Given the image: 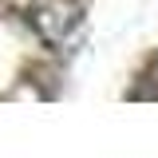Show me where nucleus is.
I'll return each instance as SVG.
<instances>
[{
	"instance_id": "f257e3e1",
	"label": "nucleus",
	"mask_w": 158,
	"mask_h": 158,
	"mask_svg": "<svg viewBox=\"0 0 158 158\" xmlns=\"http://www.w3.org/2000/svg\"><path fill=\"white\" fill-rule=\"evenodd\" d=\"M32 24H36V32H40L44 40H59L71 24H75V8L63 4V0H56L52 8H40L36 16H32Z\"/></svg>"
}]
</instances>
